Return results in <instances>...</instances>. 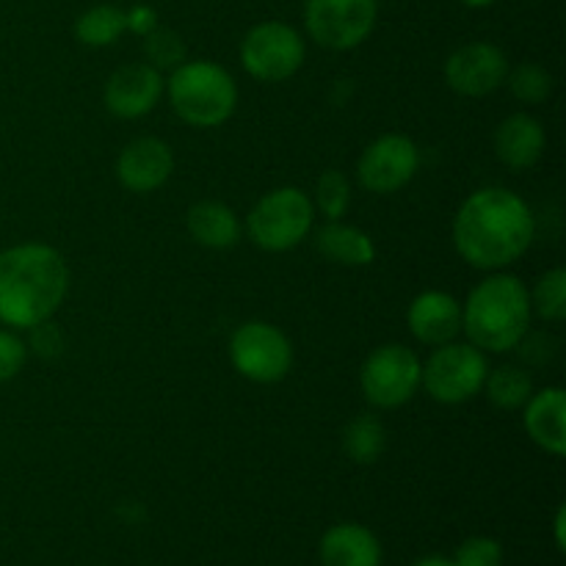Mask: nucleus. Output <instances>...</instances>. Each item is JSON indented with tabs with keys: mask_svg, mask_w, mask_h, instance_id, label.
Masks as SVG:
<instances>
[{
	"mask_svg": "<svg viewBox=\"0 0 566 566\" xmlns=\"http://www.w3.org/2000/svg\"><path fill=\"white\" fill-rule=\"evenodd\" d=\"M166 92L175 114L199 130L221 127L238 108L235 81L224 66L208 59L182 61L177 70H171Z\"/></svg>",
	"mask_w": 566,
	"mask_h": 566,
	"instance_id": "4",
	"label": "nucleus"
},
{
	"mask_svg": "<svg viewBox=\"0 0 566 566\" xmlns=\"http://www.w3.org/2000/svg\"><path fill=\"white\" fill-rule=\"evenodd\" d=\"M418 354L403 343H385L374 348L359 368V390L376 409H398L420 390Z\"/></svg>",
	"mask_w": 566,
	"mask_h": 566,
	"instance_id": "7",
	"label": "nucleus"
},
{
	"mask_svg": "<svg viewBox=\"0 0 566 566\" xmlns=\"http://www.w3.org/2000/svg\"><path fill=\"white\" fill-rule=\"evenodd\" d=\"M310 199L315 205V213H324L326 221L343 219L352 205V182L340 169H329L318 177L315 193Z\"/></svg>",
	"mask_w": 566,
	"mask_h": 566,
	"instance_id": "26",
	"label": "nucleus"
},
{
	"mask_svg": "<svg viewBox=\"0 0 566 566\" xmlns=\"http://www.w3.org/2000/svg\"><path fill=\"white\" fill-rule=\"evenodd\" d=\"M503 86L512 88V94L520 99V103L539 105L545 103V99H551L553 88H556V81H553V75L542 64L525 61V64L509 66V75Z\"/></svg>",
	"mask_w": 566,
	"mask_h": 566,
	"instance_id": "25",
	"label": "nucleus"
},
{
	"mask_svg": "<svg viewBox=\"0 0 566 566\" xmlns=\"http://www.w3.org/2000/svg\"><path fill=\"white\" fill-rule=\"evenodd\" d=\"M343 453L354 464H376L387 451V429L379 415H354L340 434Z\"/></svg>",
	"mask_w": 566,
	"mask_h": 566,
	"instance_id": "21",
	"label": "nucleus"
},
{
	"mask_svg": "<svg viewBox=\"0 0 566 566\" xmlns=\"http://www.w3.org/2000/svg\"><path fill=\"white\" fill-rule=\"evenodd\" d=\"M407 326L423 346H446L462 332V302L446 291H423L407 310Z\"/></svg>",
	"mask_w": 566,
	"mask_h": 566,
	"instance_id": "15",
	"label": "nucleus"
},
{
	"mask_svg": "<svg viewBox=\"0 0 566 566\" xmlns=\"http://www.w3.org/2000/svg\"><path fill=\"white\" fill-rule=\"evenodd\" d=\"M315 249L324 254V260L335 265H346V269H363L376 260V243L359 227L346 224L343 219L326 221L318 232H315Z\"/></svg>",
	"mask_w": 566,
	"mask_h": 566,
	"instance_id": "19",
	"label": "nucleus"
},
{
	"mask_svg": "<svg viewBox=\"0 0 566 566\" xmlns=\"http://www.w3.org/2000/svg\"><path fill=\"white\" fill-rule=\"evenodd\" d=\"M164 92V72L149 66L147 61H136V64L119 66L108 77L103 97L105 108L119 119H142L160 103Z\"/></svg>",
	"mask_w": 566,
	"mask_h": 566,
	"instance_id": "13",
	"label": "nucleus"
},
{
	"mask_svg": "<svg viewBox=\"0 0 566 566\" xmlns=\"http://www.w3.org/2000/svg\"><path fill=\"white\" fill-rule=\"evenodd\" d=\"M536 235L534 210L512 188L486 186L470 193L453 219L459 258L481 271H503L517 263Z\"/></svg>",
	"mask_w": 566,
	"mask_h": 566,
	"instance_id": "1",
	"label": "nucleus"
},
{
	"mask_svg": "<svg viewBox=\"0 0 566 566\" xmlns=\"http://www.w3.org/2000/svg\"><path fill=\"white\" fill-rule=\"evenodd\" d=\"M125 25H127V31L144 39L147 33H153L155 28H158V11L147 3L130 6V9L125 11Z\"/></svg>",
	"mask_w": 566,
	"mask_h": 566,
	"instance_id": "30",
	"label": "nucleus"
},
{
	"mask_svg": "<svg viewBox=\"0 0 566 566\" xmlns=\"http://www.w3.org/2000/svg\"><path fill=\"white\" fill-rule=\"evenodd\" d=\"M528 287L514 274L492 271L470 291L462 304V332L468 343L484 354H503L517 348L531 329Z\"/></svg>",
	"mask_w": 566,
	"mask_h": 566,
	"instance_id": "3",
	"label": "nucleus"
},
{
	"mask_svg": "<svg viewBox=\"0 0 566 566\" xmlns=\"http://www.w3.org/2000/svg\"><path fill=\"white\" fill-rule=\"evenodd\" d=\"M315 205L296 186L263 193L247 216V235L265 252H287L313 232Z\"/></svg>",
	"mask_w": 566,
	"mask_h": 566,
	"instance_id": "5",
	"label": "nucleus"
},
{
	"mask_svg": "<svg viewBox=\"0 0 566 566\" xmlns=\"http://www.w3.org/2000/svg\"><path fill=\"white\" fill-rule=\"evenodd\" d=\"M481 392H486L492 407L503 409V412H514V409L525 407V401L534 392V381H531L528 370L517 368V365H501V368L486 374Z\"/></svg>",
	"mask_w": 566,
	"mask_h": 566,
	"instance_id": "23",
	"label": "nucleus"
},
{
	"mask_svg": "<svg viewBox=\"0 0 566 566\" xmlns=\"http://www.w3.org/2000/svg\"><path fill=\"white\" fill-rule=\"evenodd\" d=\"M28 348L14 329H0V385L14 379L22 368H25Z\"/></svg>",
	"mask_w": 566,
	"mask_h": 566,
	"instance_id": "29",
	"label": "nucleus"
},
{
	"mask_svg": "<svg viewBox=\"0 0 566 566\" xmlns=\"http://www.w3.org/2000/svg\"><path fill=\"white\" fill-rule=\"evenodd\" d=\"M75 39L86 48H111L122 39V33L127 31L125 25V9L119 6H92V9L83 11L75 20Z\"/></svg>",
	"mask_w": 566,
	"mask_h": 566,
	"instance_id": "22",
	"label": "nucleus"
},
{
	"mask_svg": "<svg viewBox=\"0 0 566 566\" xmlns=\"http://www.w3.org/2000/svg\"><path fill=\"white\" fill-rule=\"evenodd\" d=\"M566 509L558 506L556 509V523H553V534H556V547L558 551H566Z\"/></svg>",
	"mask_w": 566,
	"mask_h": 566,
	"instance_id": "31",
	"label": "nucleus"
},
{
	"mask_svg": "<svg viewBox=\"0 0 566 566\" xmlns=\"http://www.w3.org/2000/svg\"><path fill=\"white\" fill-rule=\"evenodd\" d=\"M531 313L547 324H562L566 318V271L551 269L536 280L534 291H528Z\"/></svg>",
	"mask_w": 566,
	"mask_h": 566,
	"instance_id": "24",
	"label": "nucleus"
},
{
	"mask_svg": "<svg viewBox=\"0 0 566 566\" xmlns=\"http://www.w3.org/2000/svg\"><path fill=\"white\" fill-rule=\"evenodd\" d=\"M412 566H453V562H451V558H446V556H426Z\"/></svg>",
	"mask_w": 566,
	"mask_h": 566,
	"instance_id": "32",
	"label": "nucleus"
},
{
	"mask_svg": "<svg viewBox=\"0 0 566 566\" xmlns=\"http://www.w3.org/2000/svg\"><path fill=\"white\" fill-rule=\"evenodd\" d=\"M379 0H307L304 28L326 50H354L374 33Z\"/></svg>",
	"mask_w": 566,
	"mask_h": 566,
	"instance_id": "10",
	"label": "nucleus"
},
{
	"mask_svg": "<svg viewBox=\"0 0 566 566\" xmlns=\"http://www.w3.org/2000/svg\"><path fill=\"white\" fill-rule=\"evenodd\" d=\"M186 227L193 241L205 249H230L241 241V221H238L235 210L216 199H202V202L191 205Z\"/></svg>",
	"mask_w": 566,
	"mask_h": 566,
	"instance_id": "20",
	"label": "nucleus"
},
{
	"mask_svg": "<svg viewBox=\"0 0 566 566\" xmlns=\"http://www.w3.org/2000/svg\"><path fill=\"white\" fill-rule=\"evenodd\" d=\"M144 59L149 66H155L158 72L177 70L186 59V42L177 31L171 28H155L153 33L144 36Z\"/></svg>",
	"mask_w": 566,
	"mask_h": 566,
	"instance_id": "27",
	"label": "nucleus"
},
{
	"mask_svg": "<svg viewBox=\"0 0 566 566\" xmlns=\"http://www.w3.org/2000/svg\"><path fill=\"white\" fill-rule=\"evenodd\" d=\"M230 363L254 385H276L293 368V346L280 326L247 321L230 337Z\"/></svg>",
	"mask_w": 566,
	"mask_h": 566,
	"instance_id": "9",
	"label": "nucleus"
},
{
	"mask_svg": "<svg viewBox=\"0 0 566 566\" xmlns=\"http://www.w3.org/2000/svg\"><path fill=\"white\" fill-rule=\"evenodd\" d=\"M318 558L324 566H381V542L359 523H337L321 536Z\"/></svg>",
	"mask_w": 566,
	"mask_h": 566,
	"instance_id": "18",
	"label": "nucleus"
},
{
	"mask_svg": "<svg viewBox=\"0 0 566 566\" xmlns=\"http://www.w3.org/2000/svg\"><path fill=\"white\" fill-rule=\"evenodd\" d=\"M307 59V44L302 33L280 20L258 22L241 42V64L254 81L282 83L291 81Z\"/></svg>",
	"mask_w": 566,
	"mask_h": 566,
	"instance_id": "8",
	"label": "nucleus"
},
{
	"mask_svg": "<svg viewBox=\"0 0 566 566\" xmlns=\"http://www.w3.org/2000/svg\"><path fill=\"white\" fill-rule=\"evenodd\" d=\"M509 59L497 44L468 42L446 61V83L462 97H486L506 83Z\"/></svg>",
	"mask_w": 566,
	"mask_h": 566,
	"instance_id": "12",
	"label": "nucleus"
},
{
	"mask_svg": "<svg viewBox=\"0 0 566 566\" xmlns=\"http://www.w3.org/2000/svg\"><path fill=\"white\" fill-rule=\"evenodd\" d=\"M490 363L481 348L473 343H446L431 352L420 368V387L429 392L434 401L457 407V403L470 401L484 390Z\"/></svg>",
	"mask_w": 566,
	"mask_h": 566,
	"instance_id": "6",
	"label": "nucleus"
},
{
	"mask_svg": "<svg viewBox=\"0 0 566 566\" xmlns=\"http://www.w3.org/2000/svg\"><path fill=\"white\" fill-rule=\"evenodd\" d=\"M453 566H503V547L492 536H470L453 553Z\"/></svg>",
	"mask_w": 566,
	"mask_h": 566,
	"instance_id": "28",
	"label": "nucleus"
},
{
	"mask_svg": "<svg viewBox=\"0 0 566 566\" xmlns=\"http://www.w3.org/2000/svg\"><path fill=\"white\" fill-rule=\"evenodd\" d=\"M525 431L551 457L566 453V396L562 387L534 390L523 407Z\"/></svg>",
	"mask_w": 566,
	"mask_h": 566,
	"instance_id": "16",
	"label": "nucleus"
},
{
	"mask_svg": "<svg viewBox=\"0 0 566 566\" xmlns=\"http://www.w3.org/2000/svg\"><path fill=\"white\" fill-rule=\"evenodd\" d=\"M175 175V153L164 138L142 136L116 155V180L130 193H153Z\"/></svg>",
	"mask_w": 566,
	"mask_h": 566,
	"instance_id": "14",
	"label": "nucleus"
},
{
	"mask_svg": "<svg viewBox=\"0 0 566 566\" xmlns=\"http://www.w3.org/2000/svg\"><path fill=\"white\" fill-rule=\"evenodd\" d=\"M462 3L468 6V9H486V6H492L495 0H462Z\"/></svg>",
	"mask_w": 566,
	"mask_h": 566,
	"instance_id": "33",
	"label": "nucleus"
},
{
	"mask_svg": "<svg viewBox=\"0 0 566 566\" xmlns=\"http://www.w3.org/2000/svg\"><path fill=\"white\" fill-rule=\"evenodd\" d=\"M495 155L512 171L534 169L545 155V127L531 114H512L497 125Z\"/></svg>",
	"mask_w": 566,
	"mask_h": 566,
	"instance_id": "17",
	"label": "nucleus"
},
{
	"mask_svg": "<svg viewBox=\"0 0 566 566\" xmlns=\"http://www.w3.org/2000/svg\"><path fill=\"white\" fill-rule=\"evenodd\" d=\"M70 293V265L48 243H17L0 252V324L36 329Z\"/></svg>",
	"mask_w": 566,
	"mask_h": 566,
	"instance_id": "2",
	"label": "nucleus"
},
{
	"mask_svg": "<svg viewBox=\"0 0 566 566\" xmlns=\"http://www.w3.org/2000/svg\"><path fill=\"white\" fill-rule=\"evenodd\" d=\"M420 171V149L403 133H385L363 149L357 160L359 186L376 197L407 188Z\"/></svg>",
	"mask_w": 566,
	"mask_h": 566,
	"instance_id": "11",
	"label": "nucleus"
}]
</instances>
